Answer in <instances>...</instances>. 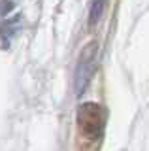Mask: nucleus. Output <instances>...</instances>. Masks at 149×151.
Segmentation results:
<instances>
[{
    "mask_svg": "<svg viewBox=\"0 0 149 151\" xmlns=\"http://www.w3.org/2000/svg\"><path fill=\"white\" fill-rule=\"evenodd\" d=\"M96 63H98V44L89 42L81 49L80 57H77L76 72H74V91H76V96H81L87 91L92 76H95Z\"/></svg>",
    "mask_w": 149,
    "mask_h": 151,
    "instance_id": "f03ea898",
    "label": "nucleus"
},
{
    "mask_svg": "<svg viewBox=\"0 0 149 151\" xmlns=\"http://www.w3.org/2000/svg\"><path fill=\"white\" fill-rule=\"evenodd\" d=\"M11 9V2H0V15L8 13Z\"/></svg>",
    "mask_w": 149,
    "mask_h": 151,
    "instance_id": "20e7f679",
    "label": "nucleus"
},
{
    "mask_svg": "<svg viewBox=\"0 0 149 151\" xmlns=\"http://www.w3.org/2000/svg\"><path fill=\"white\" fill-rule=\"evenodd\" d=\"M108 111L98 102H83L77 106L76 123L81 138L87 142H98L104 134Z\"/></svg>",
    "mask_w": 149,
    "mask_h": 151,
    "instance_id": "f257e3e1",
    "label": "nucleus"
},
{
    "mask_svg": "<svg viewBox=\"0 0 149 151\" xmlns=\"http://www.w3.org/2000/svg\"><path fill=\"white\" fill-rule=\"evenodd\" d=\"M108 6V0H91V8H89V27H95L96 23L102 19Z\"/></svg>",
    "mask_w": 149,
    "mask_h": 151,
    "instance_id": "7ed1b4c3",
    "label": "nucleus"
}]
</instances>
